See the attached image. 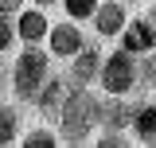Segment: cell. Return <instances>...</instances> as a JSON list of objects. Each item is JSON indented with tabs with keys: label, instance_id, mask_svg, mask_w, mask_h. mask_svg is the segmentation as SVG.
I'll use <instances>...</instances> for the list:
<instances>
[{
	"label": "cell",
	"instance_id": "6da1fadb",
	"mask_svg": "<svg viewBox=\"0 0 156 148\" xmlns=\"http://www.w3.org/2000/svg\"><path fill=\"white\" fill-rule=\"evenodd\" d=\"M94 117H98V105L86 93H74V97L62 105V132H66L70 140H82V136L90 132V125H94Z\"/></svg>",
	"mask_w": 156,
	"mask_h": 148
},
{
	"label": "cell",
	"instance_id": "7a4b0ae2",
	"mask_svg": "<svg viewBox=\"0 0 156 148\" xmlns=\"http://www.w3.org/2000/svg\"><path fill=\"white\" fill-rule=\"evenodd\" d=\"M43 78H47V58L39 55V51H27V55L16 62V90H20V97L39 93Z\"/></svg>",
	"mask_w": 156,
	"mask_h": 148
},
{
	"label": "cell",
	"instance_id": "3957f363",
	"mask_svg": "<svg viewBox=\"0 0 156 148\" xmlns=\"http://www.w3.org/2000/svg\"><path fill=\"white\" fill-rule=\"evenodd\" d=\"M133 78H136V70H133V62L125 58V51L109 58V62H105V74H101V82H105L109 93H125L133 86Z\"/></svg>",
	"mask_w": 156,
	"mask_h": 148
},
{
	"label": "cell",
	"instance_id": "277c9868",
	"mask_svg": "<svg viewBox=\"0 0 156 148\" xmlns=\"http://www.w3.org/2000/svg\"><path fill=\"white\" fill-rule=\"evenodd\" d=\"M152 47V23H144V19H136L125 27V51H148Z\"/></svg>",
	"mask_w": 156,
	"mask_h": 148
},
{
	"label": "cell",
	"instance_id": "5b68a950",
	"mask_svg": "<svg viewBox=\"0 0 156 148\" xmlns=\"http://www.w3.org/2000/svg\"><path fill=\"white\" fill-rule=\"evenodd\" d=\"M78 47H82V35L74 27H55L51 31V51L55 55H78Z\"/></svg>",
	"mask_w": 156,
	"mask_h": 148
},
{
	"label": "cell",
	"instance_id": "8992f818",
	"mask_svg": "<svg viewBox=\"0 0 156 148\" xmlns=\"http://www.w3.org/2000/svg\"><path fill=\"white\" fill-rule=\"evenodd\" d=\"M133 125H136V136H140V140L156 144V105H140Z\"/></svg>",
	"mask_w": 156,
	"mask_h": 148
},
{
	"label": "cell",
	"instance_id": "52a82bcc",
	"mask_svg": "<svg viewBox=\"0 0 156 148\" xmlns=\"http://www.w3.org/2000/svg\"><path fill=\"white\" fill-rule=\"evenodd\" d=\"M121 23H125V12H121L117 4H105V8L98 12V31H101V35H113Z\"/></svg>",
	"mask_w": 156,
	"mask_h": 148
},
{
	"label": "cell",
	"instance_id": "ba28073f",
	"mask_svg": "<svg viewBox=\"0 0 156 148\" xmlns=\"http://www.w3.org/2000/svg\"><path fill=\"white\" fill-rule=\"evenodd\" d=\"M43 31H47V19L39 16V12H31V16H23V19H20V35L27 39V43H35Z\"/></svg>",
	"mask_w": 156,
	"mask_h": 148
},
{
	"label": "cell",
	"instance_id": "9c48e42d",
	"mask_svg": "<svg viewBox=\"0 0 156 148\" xmlns=\"http://www.w3.org/2000/svg\"><path fill=\"white\" fill-rule=\"evenodd\" d=\"M98 70V51H86V55H78L74 62V82H90V74Z\"/></svg>",
	"mask_w": 156,
	"mask_h": 148
},
{
	"label": "cell",
	"instance_id": "30bf717a",
	"mask_svg": "<svg viewBox=\"0 0 156 148\" xmlns=\"http://www.w3.org/2000/svg\"><path fill=\"white\" fill-rule=\"evenodd\" d=\"M58 101H62V82H47V90H43V97H39V109H43V113H55Z\"/></svg>",
	"mask_w": 156,
	"mask_h": 148
},
{
	"label": "cell",
	"instance_id": "8fae6325",
	"mask_svg": "<svg viewBox=\"0 0 156 148\" xmlns=\"http://www.w3.org/2000/svg\"><path fill=\"white\" fill-rule=\"evenodd\" d=\"M12 136H16V113L0 105V144H8Z\"/></svg>",
	"mask_w": 156,
	"mask_h": 148
},
{
	"label": "cell",
	"instance_id": "7c38bea8",
	"mask_svg": "<svg viewBox=\"0 0 156 148\" xmlns=\"http://www.w3.org/2000/svg\"><path fill=\"white\" fill-rule=\"evenodd\" d=\"M101 121H105L109 129H117L121 121H129V113H125V105H105V109H101Z\"/></svg>",
	"mask_w": 156,
	"mask_h": 148
},
{
	"label": "cell",
	"instance_id": "4fadbf2b",
	"mask_svg": "<svg viewBox=\"0 0 156 148\" xmlns=\"http://www.w3.org/2000/svg\"><path fill=\"white\" fill-rule=\"evenodd\" d=\"M66 12H70V16H94V0H66Z\"/></svg>",
	"mask_w": 156,
	"mask_h": 148
},
{
	"label": "cell",
	"instance_id": "5bb4252c",
	"mask_svg": "<svg viewBox=\"0 0 156 148\" xmlns=\"http://www.w3.org/2000/svg\"><path fill=\"white\" fill-rule=\"evenodd\" d=\"M55 140H51V132H43V129H35L31 136H27V148H51Z\"/></svg>",
	"mask_w": 156,
	"mask_h": 148
},
{
	"label": "cell",
	"instance_id": "9a60e30c",
	"mask_svg": "<svg viewBox=\"0 0 156 148\" xmlns=\"http://www.w3.org/2000/svg\"><path fill=\"white\" fill-rule=\"evenodd\" d=\"M8 43H12V27H8V23H4V19H0V51H4V47H8Z\"/></svg>",
	"mask_w": 156,
	"mask_h": 148
},
{
	"label": "cell",
	"instance_id": "2e32d148",
	"mask_svg": "<svg viewBox=\"0 0 156 148\" xmlns=\"http://www.w3.org/2000/svg\"><path fill=\"white\" fill-rule=\"evenodd\" d=\"M20 8V0H0V12H16Z\"/></svg>",
	"mask_w": 156,
	"mask_h": 148
},
{
	"label": "cell",
	"instance_id": "e0dca14e",
	"mask_svg": "<svg viewBox=\"0 0 156 148\" xmlns=\"http://www.w3.org/2000/svg\"><path fill=\"white\" fill-rule=\"evenodd\" d=\"M152 27H156V8H152Z\"/></svg>",
	"mask_w": 156,
	"mask_h": 148
},
{
	"label": "cell",
	"instance_id": "ac0fdd59",
	"mask_svg": "<svg viewBox=\"0 0 156 148\" xmlns=\"http://www.w3.org/2000/svg\"><path fill=\"white\" fill-rule=\"evenodd\" d=\"M39 4H51V0H39Z\"/></svg>",
	"mask_w": 156,
	"mask_h": 148
}]
</instances>
